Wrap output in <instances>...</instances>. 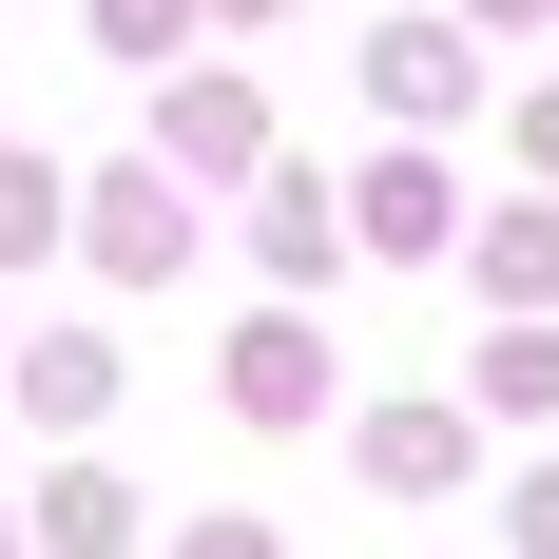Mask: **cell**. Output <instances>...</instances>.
<instances>
[{"label": "cell", "instance_id": "1", "mask_svg": "<svg viewBox=\"0 0 559 559\" xmlns=\"http://www.w3.org/2000/svg\"><path fill=\"white\" fill-rule=\"evenodd\" d=\"M97 251H116V271H174V193H155V174H135V193H97Z\"/></svg>", "mask_w": 559, "mask_h": 559}, {"label": "cell", "instance_id": "2", "mask_svg": "<svg viewBox=\"0 0 559 559\" xmlns=\"http://www.w3.org/2000/svg\"><path fill=\"white\" fill-rule=\"evenodd\" d=\"M367 78H386V97H405V116H444V97H463V39H425V20H405V39H386V58H367Z\"/></svg>", "mask_w": 559, "mask_h": 559}]
</instances>
